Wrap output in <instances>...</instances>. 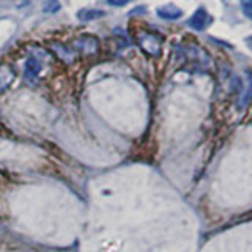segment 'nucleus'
Wrapping results in <instances>:
<instances>
[{"instance_id":"obj_10","label":"nucleus","mask_w":252,"mask_h":252,"mask_svg":"<svg viewBox=\"0 0 252 252\" xmlns=\"http://www.w3.org/2000/svg\"><path fill=\"white\" fill-rule=\"evenodd\" d=\"M241 8L244 15L252 19V0H241Z\"/></svg>"},{"instance_id":"obj_3","label":"nucleus","mask_w":252,"mask_h":252,"mask_svg":"<svg viewBox=\"0 0 252 252\" xmlns=\"http://www.w3.org/2000/svg\"><path fill=\"white\" fill-rule=\"evenodd\" d=\"M74 47H78L82 52L95 54L98 51V41L93 37H82L74 43Z\"/></svg>"},{"instance_id":"obj_4","label":"nucleus","mask_w":252,"mask_h":252,"mask_svg":"<svg viewBox=\"0 0 252 252\" xmlns=\"http://www.w3.org/2000/svg\"><path fill=\"white\" fill-rule=\"evenodd\" d=\"M181 15H183V13H181V10L175 5H166V6L158 8V16L163 19H167V21H175V19L181 18Z\"/></svg>"},{"instance_id":"obj_5","label":"nucleus","mask_w":252,"mask_h":252,"mask_svg":"<svg viewBox=\"0 0 252 252\" xmlns=\"http://www.w3.org/2000/svg\"><path fill=\"white\" fill-rule=\"evenodd\" d=\"M15 79V73L13 69L6 65H0V90H5Z\"/></svg>"},{"instance_id":"obj_11","label":"nucleus","mask_w":252,"mask_h":252,"mask_svg":"<svg viewBox=\"0 0 252 252\" xmlns=\"http://www.w3.org/2000/svg\"><path fill=\"white\" fill-rule=\"evenodd\" d=\"M107 2H109L110 5H114V6H123V5L128 3L129 0H107Z\"/></svg>"},{"instance_id":"obj_6","label":"nucleus","mask_w":252,"mask_h":252,"mask_svg":"<svg viewBox=\"0 0 252 252\" xmlns=\"http://www.w3.org/2000/svg\"><path fill=\"white\" fill-rule=\"evenodd\" d=\"M104 16V11L101 10H81L78 18L81 21H93V19H98V18H103Z\"/></svg>"},{"instance_id":"obj_8","label":"nucleus","mask_w":252,"mask_h":252,"mask_svg":"<svg viewBox=\"0 0 252 252\" xmlns=\"http://www.w3.org/2000/svg\"><path fill=\"white\" fill-rule=\"evenodd\" d=\"M40 73V65L37 60H29L27 62V68H25V76L27 78H35Z\"/></svg>"},{"instance_id":"obj_1","label":"nucleus","mask_w":252,"mask_h":252,"mask_svg":"<svg viewBox=\"0 0 252 252\" xmlns=\"http://www.w3.org/2000/svg\"><path fill=\"white\" fill-rule=\"evenodd\" d=\"M139 44L144 49L147 54L150 55H159L161 52V41L156 35H151V33H142L139 35Z\"/></svg>"},{"instance_id":"obj_2","label":"nucleus","mask_w":252,"mask_h":252,"mask_svg":"<svg viewBox=\"0 0 252 252\" xmlns=\"http://www.w3.org/2000/svg\"><path fill=\"white\" fill-rule=\"evenodd\" d=\"M210 22H211V18L208 16V13L204 8H199L192 15V18L188 21V25L195 30H204Z\"/></svg>"},{"instance_id":"obj_7","label":"nucleus","mask_w":252,"mask_h":252,"mask_svg":"<svg viewBox=\"0 0 252 252\" xmlns=\"http://www.w3.org/2000/svg\"><path fill=\"white\" fill-rule=\"evenodd\" d=\"M251 100H252V74H249L246 93H244V95L241 96V100H240V103H238V106H240V107H246Z\"/></svg>"},{"instance_id":"obj_9","label":"nucleus","mask_w":252,"mask_h":252,"mask_svg":"<svg viewBox=\"0 0 252 252\" xmlns=\"http://www.w3.org/2000/svg\"><path fill=\"white\" fill-rule=\"evenodd\" d=\"M60 10V3L57 2V0H47L46 5H44V11L47 13H55Z\"/></svg>"}]
</instances>
